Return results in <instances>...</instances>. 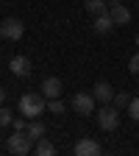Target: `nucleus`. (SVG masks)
<instances>
[{
    "label": "nucleus",
    "instance_id": "1",
    "mask_svg": "<svg viewBox=\"0 0 139 156\" xmlns=\"http://www.w3.org/2000/svg\"><path fill=\"white\" fill-rule=\"evenodd\" d=\"M45 109H47V98L42 92H25L23 98H19V114H25L28 120L39 117Z\"/></svg>",
    "mask_w": 139,
    "mask_h": 156
},
{
    "label": "nucleus",
    "instance_id": "2",
    "mask_svg": "<svg viewBox=\"0 0 139 156\" xmlns=\"http://www.w3.org/2000/svg\"><path fill=\"white\" fill-rule=\"evenodd\" d=\"M6 148H9V153H14V156H28V153L33 151V140H31L25 131H14V134L9 136Z\"/></svg>",
    "mask_w": 139,
    "mask_h": 156
},
{
    "label": "nucleus",
    "instance_id": "3",
    "mask_svg": "<svg viewBox=\"0 0 139 156\" xmlns=\"http://www.w3.org/2000/svg\"><path fill=\"white\" fill-rule=\"evenodd\" d=\"M97 126L103 131H114L120 126V109L114 103H100V112H97Z\"/></svg>",
    "mask_w": 139,
    "mask_h": 156
},
{
    "label": "nucleus",
    "instance_id": "4",
    "mask_svg": "<svg viewBox=\"0 0 139 156\" xmlns=\"http://www.w3.org/2000/svg\"><path fill=\"white\" fill-rule=\"evenodd\" d=\"M95 103H97V98H95L92 92H75V95H72V101H70L72 112H75V114H81V117L95 114Z\"/></svg>",
    "mask_w": 139,
    "mask_h": 156
},
{
    "label": "nucleus",
    "instance_id": "5",
    "mask_svg": "<svg viewBox=\"0 0 139 156\" xmlns=\"http://www.w3.org/2000/svg\"><path fill=\"white\" fill-rule=\"evenodd\" d=\"M25 34V25H23V20H17V17H9L0 23V36L9 39V42H17V39H23Z\"/></svg>",
    "mask_w": 139,
    "mask_h": 156
},
{
    "label": "nucleus",
    "instance_id": "6",
    "mask_svg": "<svg viewBox=\"0 0 139 156\" xmlns=\"http://www.w3.org/2000/svg\"><path fill=\"white\" fill-rule=\"evenodd\" d=\"M109 14L114 20V25H128L131 23V11H128V6H123V0H109Z\"/></svg>",
    "mask_w": 139,
    "mask_h": 156
},
{
    "label": "nucleus",
    "instance_id": "7",
    "mask_svg": "<svg viewBox=\"0 0 139 156\" xmlns=\"http://www.w3.org/2000/svg\"><path fill=\"white\" fill-rule=\"evenodd\" d=\"M9 70H11L17 78H28V75L33 73V64H31L28 56H14L11 62H9Z\"/></svg>",
    "mask_w": 139,
    "mask_h": 156
},
{
    "label": "nucleus",
    "instance_id": "8",
    "mask_svg": "<svg viewBox=\"0 0 139 156\" xmlns=\"http://www.w3.org/2000/svg\"><path fill=\"white\" fill-rule=\"evenodd\" d=\"M97 153H100V142L92 136H81L75 142V156H97Z\"/></svg>",
    "mask_w": 139,
    "mask_h": 156
},
{
    "label": "nucleus",
    "instance_id": "9",
    "mask_svg": "<svg viewBox=\"0 0 139 156\" xmlns=\"http://www.w3.org/2000/svg\"><path fill=\"white\" fill-rule=\"evenodd\" d=\"M92 95L97 98V103H111V101H114V87H111L109 81H97V84L92 87Z\"/></svg>",
    "mask_w": 139,
    "mask_h": 156
},
{
    "label": "nucleus",
    "instance_id": "10",
    "mask_svg": "<svg viewBox=\"0 0 139 156\" xmlns=\"http://www.w3.org/2000/svg\"><path fill=\"white\" fill-rule=\"evenodd\" d=\"M39 92H42L47 101H50V98H61V81H58L56 75H47L42 81V89H39Z\"/></svg>",
    "mask_w": 139,
    "mask_h": 156
},
{
    "label": "nucleus",
    "instance_id": "11",
    "mask_svg": "<svg viewBox=\"0 0 139 156\" xmlns=\"http://www.w3.org/2000/svg\"><path fill=\"white\" fill-rule=\"evenodd\" d=\"M92 28H95V34H111V28H114L111 14H109V11H106V14H97L95 23H92Z\"/></svg>",
    "mask_w": 139,
    "mask_h": 156
},
{
    "label": "nucleus",
    "instance_id": "12",
    "mask_svg": "<svg viewBox=\"0 0 139 156\" xmlns=\"http://www.w3.org/2000/svg\"><path fill=\"white\" fill-rule=\"evenodd\" d=\"M33 153L36 156H53L56 153V145L47 140V136H39V140L33 142Z\"/></svg>",
    "mask_w": 139,
    "mask_h": 156
},
{
    "label": "nucleus",
    "instance_id": "13",
    "mask_svg": "<svg viewBox=\"0 0 139 156\" xmlns=\"http://www.w3.org/2000/svg\"><path fill=\"white\" fill-rule=\"evenodd\" d=\"M25 134H28L31 140L36 142L39 136H45V123L39 120V117H33V120H28V128H25Z\"/></svg>",
    "mask_w": 139,
    "mask_h": 156
},
{
    "label": "nucleus",
    "instance_id": "14",
    "mask_svg": "<svg viewBox=\"0 0 139 156\" xmlns=\"http://www.w3.org/2000/svg\"><path fill=\"white\" fill-rule=\"evenodd\" d=\"M84 9H86L92 17L106 14V11H109V0H86V3H84Z\"/></svg>",
    "mask_w": 139,
    "mask_h": 156
},
{
    "label": "nucleus",
    "instance_id": "15",
    "mask_svg": "<svg viewBox=\"0 0 139 156\" xmlns=\"http://www.w3.org/2000/svg\"><path fill=\"white\" fill-rule=\"evenodd\" d=\"M47 112L50 114H64L67 112V103L61 101V98H50V101H47Z\"/></svg>",
    "mask_w": 139,
    "mask_h": 156
},
{
    "label": "nucleus",
    "instance_id": "16",
    "mask_svg": "<svg viewBox=\"0 0 139 156\" xmlns=\"http://www.w3.org/2000/svg\"><path fill=\"white\" fill-rule=\"evenodd\" d=\"M111 103L123 112V109H128V103H131V95H128V92H114V101H111Z\"/></svg>",
    "mask_w": 139,
    "mask_h": 156
},
{
    "label": "nucleus",
    "instance_id": "17",
    "mask_svg": "<svg viewBox=\"0 0 139 156\" xmlns=\"http://www.w3.org/2000/svg\"><path fill=\"white\" fill-rule=\"evenodd\" d=\"M11 123H14V114H11V109L0 106V128H6V126H11Z\"/></svg>",
    "mask_w": 139,
    "mask_h": 156
},
{
    "label": "nucleus",
    "instance_id": "18",
    "mask_svg": "<svg viewBox=\"0 0 139 156\" xmlns=\"http://www.w3.org/2000/svg\"><path fill=\"white\" fill-rule=\"evenodd\" d=\"M128 117L139 123V98H131V103H128Z\"/></svg>",
    "mask_w": 139,
    "mask_h": 156
},
{
    "label": "nucleus",
    "instance_id": "19",
    "mask_svg": "<svg viewBox=\"0 0 139 156\" xmlns=\"http://www.w3.org/2000/svg\"><path fill=\"white\" fill-rule=\"evenodd\" d=\"M11 126H14V131H25V128H28V117H25V114H17Z\"/></svg>",
    "mask_w": 139,
    "mask_h": 156
},
{
    "label": "nucleus",
    "instance_id": "20",
    "mask_svg": "<svg viewBox=\"0 0 139 156\" xmlns=\"http://www.w3.org/2000/svg\"><path fill=\"white\" fill-rule=\"evenodd\" d=\"M128 70H131V73L139 78V53H134V56H131V62H128Z\"/></svg>",
    "mask_w": 139,
    "mask_h": 156
},
{
    "label": "nucleus",
    "instance_id": "21",
    "mask_svg": "<svg viewBox=\"0 0 139 156\" xmlns=\"http://www.w3.org/2000/svg\"><path fill=\"white\" fill-rule=\"evenodd\" d=\"M3 103H6V89L0 87V106H3Z\"/></svg>",
    "mask_w": 139,
    "mask_h": 156
},
{
    "label": "nucleus",
    "instance_id": "22",
    "mask_svg": "<svg viewBox=\"0 0 139 156\" xmlns=\"http://www.w3.org/2000/svg\"><path fill=\"white\" fill-rule=\"evenodd\" d=\"M136 48H139V34H136Z\"/></svg>",
    "mask_w": 139,
    "mask_h": 156
},
{
    "label": "nucleus",
    "instance_id": "23",
    "mask_svg": "<svg viewBox=\"0 0 139 156\" xmlns=\"http://www.w3.org/2000/svg\"><path fill=\"white\" fill-rule=\"evenodd\" d=\"M0 42H3V36H0Z\"/></svg>",
    "mask_w": 139,
    "mask_h": 156
},
{
    "label": "nucleus",
    "instance_id": "24",
    "mask_svg": "<svg viewBox=\"0 0 139 156\" xmlns=\"http://www.w3.org/2000/svg\"><path fill=\"white\" fill-rule=\"evenodd\" d=\"M136 3H139V0H136Z\"/></svg>",
    "mask_w": 139,
    "mask_h": 156
},
{
    "label": "nucleus",
    "instance_id": "25",
    "mask_svg": "<svg viewBox=\"0 0 139 156\" xmlns=\"http://www.w3.org/2000/svg\"><path fill=\"white\" fill-rule=\"evenodd\" d=\"M136 87H139V84H136Z\"/></svg>",
    "mask_w": 139,
    "mask_h": 156
}]
</instances>
